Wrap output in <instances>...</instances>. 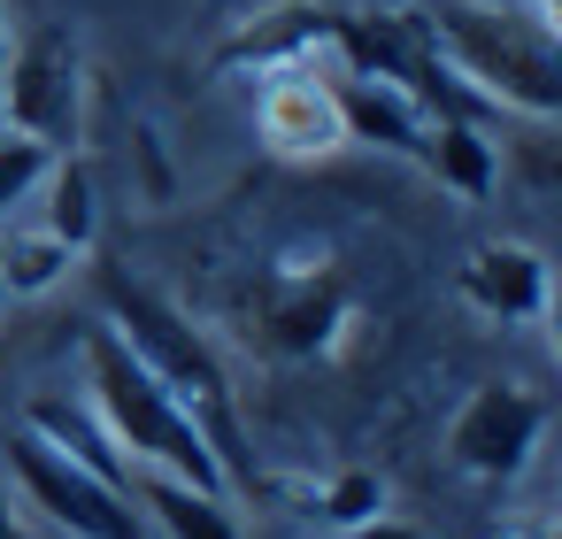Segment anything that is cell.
Segmentation results:
<instances>
[{
	"label": "cell",
	"mask_w": 562,
	"mask_h": 539,
	"mask_svg": "<svg viewBox=\"0 0 562 539\" xmlns=\"http://www.w3.org/2000/svg\"><path fill=\"white\" fill-rule=\"evenodd\" d=\"M454 285H462V301H470L485 324H547V308H554V270H547V255L524 247V239H485V247H470L462 270H454Z\"/></svg>",
	"instance_id": "8"
},
{
	"label": "cell",
	"mask_w": 562,
	"mask_h": 539,
	"mask_svg": "<svg viewBox=\"0 0 562 539\" xmlns=\"http://www.w3.org/2000/svg\"><path fill=\"white\" fill-rule=\"evenodd\" d=\"M70 247L63 239H47V232H16L9 247H0V301H40V293H55L63 278H70Z\"/></svg>",
	"instance_id": "16"
},
{
	"label": "cell",
	"mask_w": 562,
	"mask_h": 539,
	"mask_svg": "<svg viewBox=\"0 0 562 539\" xmlns=\"http://www.w3.org/2000/svg\"><path fill=\"white\" fill-rule=\"evenodd\" d=\"M424 170H431L447 193L485 201V193L501 186V147H493L470 116H431V132H424Z\"/></svg>",
	"instance_id": "14"
},
{
	"label": "cell",
	"mask_w": 562,
	"mask_h": 539,
	"mask_svg": "<svg viewBox=\"0 0 562 539\" xmlns=\"http://www.w3.org/2000/svg\"><path fill=\"white\" fill-rule=\"evenodd\" d=\"M539 439H547V401L516 378H485L462 393V408L447 424V462L477 485H516L531 470Z\"/></svg>",
	"instance_id": "6"
},
{
	"label": "cell",
	"mask_w": 562,
	"mask_h": 539,
	"mask_svg": "<svg viewBox=\"0 0 562 539\" xmlns=\"http://www.w3.org/2000/svg\"><path fill=\"white\" fill-rule=\"evenodd\" d=\"M132 501L147 516V539H247L232 493H209V485H186L162 470H132Z\"/></svg>",
	"instance_id": "12"
},
{
	"label": "cell",
	"mask_w": 562,
	"mask_h": 539,
	"mask_svg": "<svg viewBox=\"0 0 562 539\" xmlns=\"http://www.w3.org/2000/svg\"><path fill=\"white\" fill-rule=\"evenodd\" d=\"M339 539H424L416 524H401V516H370V524H347Z\"/></svg>",
	"instance_id": "19"
},
{
	"label": "cell",
	"mask_w": 562,
	"mask_h": 539,
	"mask_svg": "<svg viewBox=\"0 0 562 539\" xmlns=\"http://www.w3.org/2000/svg\"><path fill=\"white\" fill-rule=\"evenodd\" d=\"M485 539H554V524H547V516H501Z\"/></svg>",
	"instance_id": "20"
},
{
	"label": "cell",
	"mask_w": 562,
	"mask_h": 539,
	"mask_svg": "<svg viewBox=\"0 0 562 539\" xmlns=\"http://www.w3.org/2000/svg\"><path fill=\"white\" fill-rule=\"evenodd\" d=\"M331 55V9H308V0H278V9L247 16L224 47H216V70L224 78H278V70H301V63H324Z\"/></svg>",
	"instance_id": "9"
},
{
	"label": "cell",
	"mask_w": 562,
	"mask_h": 539,
	"mask_svg": "<svg viewBox=\"0 0 562 539\" xmlns=\"http://www.w3.org/2000/svg\"><path fill=\"white\" fill-rule=\"evenodd\" d=\"M0 539H24V501L0 485Z\"/></svg>",
	"instance_id": "21"
},
{
	"label": "cell",
	"mask_w": 562,
	"mask_h": 539,
	"mask_svg": "<svg viewBox=\"0 0 562 539\" xmlns=\"http://www.w3.org/2000/svg\"><path fill=\"white\" fill-rule=\"evenodd\" d=\"M331 101H339V124H347V147H385V155H408L424 162V101H408L401 86H378V78H347L331 70Z\"/></svg>",
	"instance_id": "11"
},
{
	"label": "cell",
	"mask_w": 562,
	"mask_h": 539,
	"mask_svg": "<svg viewBox=\"0 0 562 539\" xmlns=\"http://www.w3.org/2000/svg\"><path fill=\"white\" fill-rule=\"evenodd\" d=\"M16 431H32L40 447H55L63 462H78V470H93V478H109V485H132V462L116 454V439L93 424L86 401L40 393V401H24V424H16Z\"/></svg>",
	"instance_id": "13"
},
{
	"label": "cell",
	"mask_w": 562,
	"mask_h": 539,
	"mask_svg": "<svg viewBox=\"0 0 562 539\" xmlns=\"http://www.w3.org/2000/svg\"><path fill=\"white\" fill-rule=\"evenodd\" d=\"M255 132H262V147L278 162H324V155H339L347 124H339V101H331V63H301V70L262 78Z\"/></svg>",
	"instance_id": "7"
},
{
	"label": "cell",
	"mask_w": 562,
	"mask_h": 539,
	"mask_svg": "<svg viewBox=\"0 0 562 539\" xmlns=\"http://www.w3.org/2000/svg\"><path fill=\"white\" fill-rule=\"evenodd\" d=\"M0 55H9V9H0Z\"/></svg>",
	"instance_id": "22"
},
{
	"label": "cell",
	"mask_w": 562,
	"mask_h": 539,
	"mask_svg": "<svg viewBox=\"0 0 562 539\" xmlns=\"http://www.w3.org/2000/svg\"><path fill=\"white\" fill-rule=\"evenodd\" d=\"M431 47L485 109H508L531 124L562 109V47L516 0H447L431 16Z\"/></svg>",
	"instance_id": "2"
},
{
	"label": "cell",
	"mask_w": 562,
	"mask_h": 539,
	"mask_svg": "<svg viewBox=\"0 0 562 539\" xmlns=\"http://www.w3.org/2000/svg\"><path fill=\"white\" fill-rule=\"evenodd\" d=\"M0 124L40 139V147H78L86 55H78L70 32H32L16 55H0Z\"/></svg>",
	"instance_id": "5"
},
{
	"label": "cell",
	"mask_w": 562,
	"mask_h": 539,
	"mask_svg": "<svg viewBox=\"0 0 562 539\" xmlns=\"http://www.w3.org/2000/svg\"><path fill=\"white\" fill-rule=\"evenodd\" d=\"M78 362H86V408H93V424L116 439V454H124L132 470H162V478L232 493V478H224V462L209 454L201 424L178 408V393H170L109 324L86 332V355H78Z\"/></svg>",
	"instance_id": "1"
},
{
	"label": "cell",
	"mask_w": 562,
	"mask_h": 539,
	"mask_svg": "<svg viewBox=\"0 0 562 539\" xmlns=\"http://www.w3.org/2000/svg\"><path fill=\"white\" fill-rule=\"evenodd\" d=\"M0 132H9V124H0Z\"/></svg>",
	"instance_id": "23"
},
{
	"label": "cell",
	"mask_w": 562,
	"mask_h": 539,
	"mask_svg": "<svg viewBox=\"0 0 562 539\" xmlns=\"http://www.w3.org/2000/svg\"><path fill=\"white\" fill-rule=\"evenodd\" d=\"M255 324H262V347H278V355H324L347 332V285L324 262L316 270H278Z\"/></svg>",
	"instance_id": "10"
},
{
	"label": "cell",
	"mask_w": 562,
	"mask_h": 539,
	"mask_svg": "<svg viewBox=\"0 0 562 539\" xmlns=\"http://www.w3.org/2000/svg\"><path fill=\"white\" fill-rule=\"evenodd\" d=\"M47 170H55V147L24 139V132H0V216L24 209V201L47 186Z\"/></svg>",
	"instance_id": "18"
},
{
	"label": "cell",
	"mask_w": 562,
	"mask_h": 539,
	"mask_svg": "<svg viewBox=\"0 0 562 539\" xmlns=\"http://www.w3.org/2000/svg\"><path fill=\"white\" fill-rule=\"evenodd\" d=\"M9 478H16V501L32 516H47L63 539H147V516H139L132 485H109V478L63 462L32 431L9 439Z\"/></svg>",
	"instance_id": "4"
},
{
	"label": "cell",
	"mask_w": 562,
	"mask_h": 539,
	"mask_svg": "<svg viewBox=\"0 0 562 539\" xmlns=\"http://www.w3.org/2000/svg\"><path fill=\"white\" fill-rule=\"evenodd\" d=\"M40 193H47L40 232H47V239H63L70 255H86V247H93V232H101V209H93V170H86V162H55Z\"/></svg>",
	"instance_id": "15"
},
{
	"label": "cell",
	"mask_w": 562,
	"mask_h": 539,
	"mask_svg": "<svg viewBox=\"0 0 562 539\" xmlns=\"http://www.w3.org/2000/svg\"><path fill=\"white\" fill-rule=\"evenodd\" d=\"M101 324L178 393V408L201 424V439H209V454L224 462V478H239L247 485V454H239V431H232V378H224V362H216V347L193 332V316L186 308H170L162 293H147V285H132V278H101Z\"/></svg>",
	"instance_id": "3"
},
{
	"label": "cell",
	"mask_w": 562,
	"mask_h": 539,
	"mask_svg": "<svg viewBox=\"0 0 562 539\" xmlns=\"http://www.w3.org/2000/svg\"><path fill=\"white\" fill-rule=\"evenodd\" d=\"M308 516H316L324 531L370 524V516H385V478H378V470H331L324 485H308Z\"/></svg>",
	"instance_id": "17"
}]
</instances>
